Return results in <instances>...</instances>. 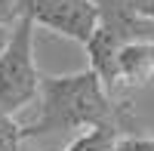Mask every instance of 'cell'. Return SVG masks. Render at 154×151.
<instances>
[{"label": "cell", "mask_w": 154, "mask_h": 151, "mask_svg": "<svg viewBox=\"0 0 154 151\" xmlns=\"http://www.w3.org/2000/svg\"><path fill=\"white\" fill-rule=\"evenodd\" d=\"M120 130L123 136L139 133L133 114V102L117 99L93 68L74 74H43L40 96H37V114L22 123L25 139L37 136H56L74 130Z\"/></svg>", "instance_id": "obj_1"}, {"label": "cell", "mask_w": 154, "mask_h": 151, "mask_svg": "<svg viewBox=\"0 0 154 151\" xmlns=\"http://www.w3.org/2000/svg\"><path fill=\"white\" fill-rule=\"evenodd\" d=\"M34 28L37 25L22 16L12 25L6 46L0 49V114L16 117L40 96L43 74L34 59Z\"/></svg>", "instance_id": "obj_2"}, {"label": "cell", "mask_w": 154, "mask_h": 151, "mask_svg": "<svg viewBox=\"0 0 154 151\" xmlns=\"http://www.w3.org/2000/svg\"><path fill=\"white\" fill-rule=\"evenodd\" d=\"M142 37H154V22L142 19L126 0H99V25L86 43V56L89 68L102 77V83L111 93H117L114 90L117 53L130 40H142Z\"/></svg>", "instance_id": "obj_3"}, {"label": "cell", "mask_w": 154, "mask_h": 151, "mask_svg": "<svg viewBox=\"0 0 154 151\" xmlns=\"http://www.w3.org/2000/svg\"><path fill=\"white\" fill-rule=\"evenodd\" d=\"M22 16L37 28L86 46L99 25V0H22Z\"/></svg>", "instance_id": "obj_4"}, {"label": "cell", "mask_w": 154, "mask_h": 151, "mask_svg": "<svg viewBox=\"0 0 154 151\" xmlns=\"http://www.w3.org/2000/svg\"><path fill=\"white\" fill-rule=\"evenodd\" d=\"M154 80V37L130 40L114 62V90L145 86Z\"/></svg>", "instance_id": "obj_5"}, {"label": "cell", "mask_w": 154, "mask_h": 151, "mask_svg": "<svg viewBox=\"0 0 154 151\" xmlns=\"http://www.w3.org/2000/svg\"><path fill=\"white\" fill-rule=\"evenodd\" d=\"M22 123H16V117L9 114H0V151H22Z\"/></svg>", "instance_id": "obj_6"}, {"label": "cell", "mask_w": 154, "mask_h": 151, "mask_svg": "<svg viewBox=\"0 0 154 151\" xmlns=\"http://www.w3.org/2000/svg\"><path fill=\"white\" fill-rule=\"evenodd\" d=\"M120 151H154V136L145 133H133L120 139Z\"/></svg>", "instance_id": "obj_7"}, {"label": "cell", "mask_w": 154, "mask_h": 151, "mask_svg": "<svg viewBox=\"0 0 154 151\" xmlns=\"http://www.w3.org/2000/svg\"><path fill=\"white\" fill-rule=\"evenodd\" d=\"M22 19V0H0V25H16Z\"/></svg>", "instance_id": "obj_8"}, {"label": "cell", "mask_w": 154, "mask_h": 151, "mask_svg": "<svg viewBox=\"0 0 154 151\" xmlns=\"http://www.w3.org/2000/svg\"><path fill=\"white\" fill-rule=\"evenodd\" d=\"M142 19H148V22H154V0H126Z\"/></svg>", "instance_id": "obj_9"}, {"label": "cell", "mask_w": 154, "mask_h": 151, "mask_svg": "<svg viewBox=\"0 0 154 151\" xmlns=\"http://www.w3.org/2000/svg\"><path fill=\"white\" fill-rule=\"evenodd\" d=\"M9 31H12V25H0V49L6 46V40H9Z\"/></svg>", "instance_id": "obj_10"}, {"label": "cell", "mask_w": 154, "mask_h": 151, "mask_svg": "<svg viewBox=\"0 0 154 151\" xmlns=\"http://www.w3.org/2000/svg\"><path fill=\"white\" fill-rule=\"evenodd\" d=\"M22 151H25V148H22Z\"/></svg>", "instance_id": "obj_11"}]
</instances>
